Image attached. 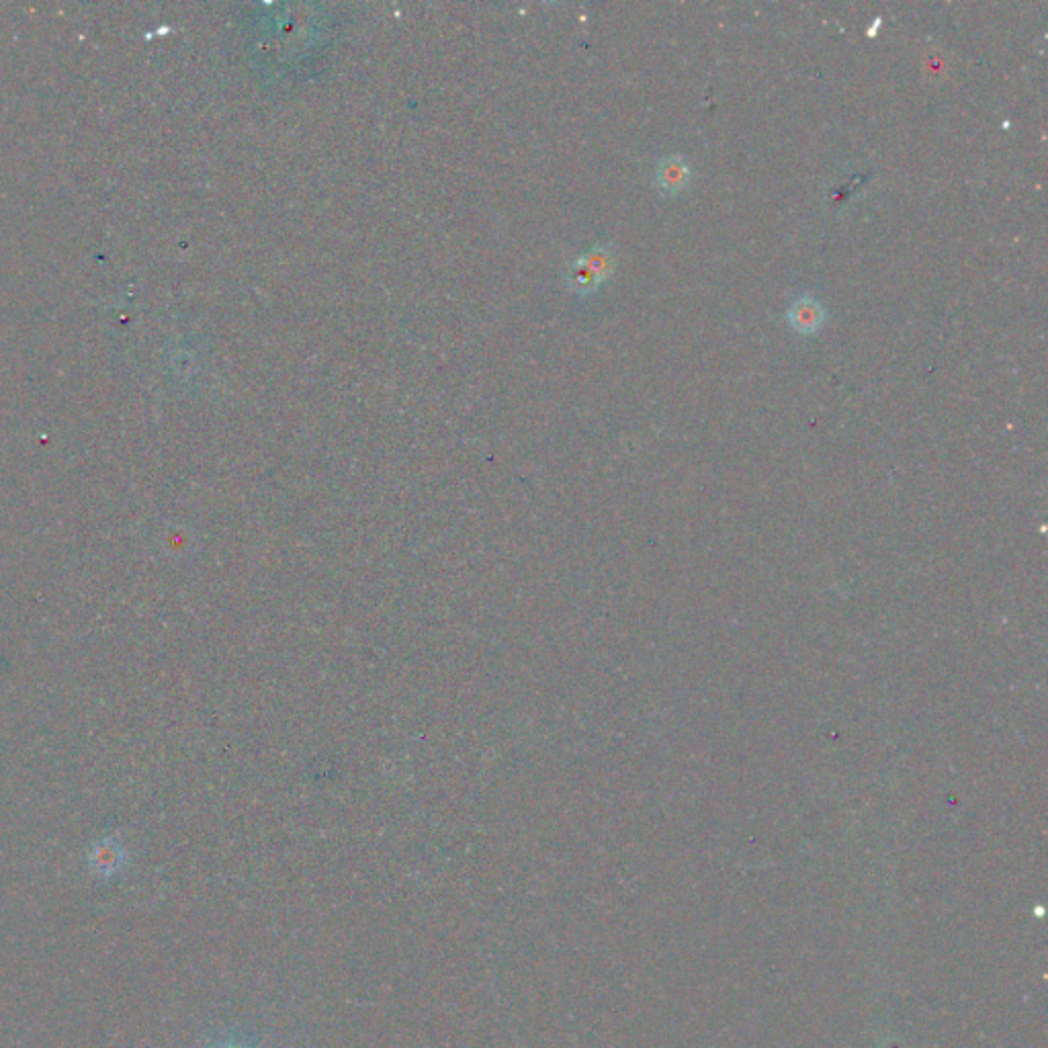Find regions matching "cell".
Instances as JSON below:
<instances>
[{
  "instance_id": "cell-1",
  "label": "cell",
  "mask_w": 1048,
  "mask_h": 1048,
  "mask_svg": "<svg viewBox=\"0 0 1048 1048\" xmlns=\"http://www.w3.org/2000/svg\"><path fill=\"white\" fill-rule=\"evenodd\" d=\"M615 267L613 252L604 246H598L590 250L586 256H582L570 273V287L578 293H590L594 291Z\"/></svg>"
},
{
  "instance_id": "cell-2",
  "label": "cell",
  "mask_w": 1048,
  "mask_h": 1048,
  "mask_svg": "<svg viewBox=\"0 0 1048 1048\" xmlns=\"http://www.w3.org/2000/svg\"><path fill=\"white\" fill-rule=\"evenodd\" d=\"M688 183H690V166L678 154L666 156L658 164V168H655V185L670 195L684 191Z\"/></svg>"
},
{
  "instance_id": "cell-3",
  "label": "cell",
  "mask_w": 1048,
  "mask_h": 1048,
  "mask_svg": "<svg viewBox=\"0 0 1048 1048\" xmlns=\"http://www.w3.org/2000/svg\"><path fill=\"white\" fill-rule=\"evenodd\" d=\"M823 320H825V312H823V305L809 297V295H803L799 297L789 310V322L791 326L799 332V334H815L821 326H823Z\"/></svg>"
}]
</instances>
